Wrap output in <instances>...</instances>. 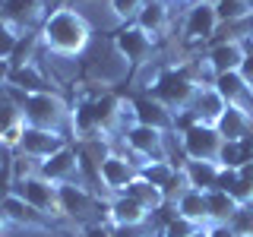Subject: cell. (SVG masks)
<instances>
[{
  "mask_svg": "<svg viewBox=\"0 0 253 237\" xmlns=\"http://www.w3.org/2000/svg\"><path fill=\"white\" fill-rule=\"evenodd\" d=\"M38 35H42V44L51 54H57V57H76V54H83L89 47L92 26L73 6H57L54 13L44 16Z\"/></svg>",
  "mask_w": 253,
  "mask_h": 237,
  "instance_id": "cell-1",
  "label": "cell"
},
{
  "mask_svg": "<svg viewBox=\"0 0 253 237\" xmlns=\"http://www.w3.org/2000/svg\"><path fill=\"white\" fill-rule=\"evenodd\" d=\"M6 89H10V98L19 105L22 120L29 126L63 133V123H67V117H70V105L63 101L60 92H32V95H26V92L13 89V85H6Z\"/></svg>",
  "mask_w": 253,
  "mask_h": 237,
  "instance_id": "cell-2",
  "label": "cell"
},
{
  "mask_svg": "<svg viewBox=\"0 0 253 237\" xmlns=\"http://www.w3.org/2000/svg\"><path fill=\"white\" fill-rule=\"evenodd\" d=\"M196 92H200V85H196V79L190 76L187 63H180V67H165L162 76H158V82L152 85V98H158L168 111H187L190 101L196 98Z\"/></svg>",
  "mask_w": 253,
  "mask_h": 237,
  "instance_id": "cell-3",
  "label": "cell"
},
{
  "mask_svg": "<svg viewBox=\"0 0 253 237\" xmlns=\"http://www.w3.org/2000/svg\"><path fill=\"white\" fill-rule=\"evenodd\" d=\"M168 136L171 133L152 130V126H142V123H133L124 130V142L130 149V158H139V168L146 161H171Z\"/></svg>",
  "mask_w": 253,
  "mask_h": 237,
  "instance_id": "cell-4",
  "label": "cell"
},
{
  "mask_svg": "<svg viewBox=\"0 0 253 237\" xmlns=\"http://www.w3.org/2000/svg\"><path fill=\"white\" fill-rule=\"evenodd\" d=\"M13 193H19L22 199H26L35 212H42L44 218L63 215V212H60V190H57V184L44 180L42 174H19Z\"/></svg>",
  "mask_w": 253,
  "mask_h": 237,
  "instance_id": "cell-5",
  "label": "cell"
},
{
  "mask_svg": "<svg viewBox=\"0 0 253 237\" xmlns=\"http://www.w3.org/2000/svg\"><path fill=\"white\" fill-rule=\"evenodd\" d=\"M221 142L225 139L212 123H196L187 133H180V152L187 161H218Z\"/></svg>",
  "mask_w": 253,
  "mask_h": 237,
  "instance_id": "cell-6",
  "label": "cell"
},
{
  "mask_svg": "<svg viewBox=\"0 0 253 237\" xmlns=\"http://www.w3.org/2000/svg\"><path fill=\"white\" fill-rule=\"evenodd\" d=\"M114 47L130 67H142V63H149V57L155 51V38L149 32H142L136 22H130L114 35Z\"/></svg>",
  "mask_w": 253,
  "mask_h": 237,
  "instance_id": "cell-7",
  "label": "cell"
},
{
  "mask_svg": "<svg viewBox=\"0 0 253 237\" xmlns=\"http://www.w3.org/2000/svg\"><path fill=\"white\" fill-rule=\"evenodd\" d=\"M221 19H218V10L212 0H200L187 10V19H184V38L190 44H200V41H209L212 35L218 32Z\"/></svg>",
  "mask_w": 253,
  "mask_h": 237,
  "instance_id": "cell-8",
  "label": "cell"
},
{
  "mask_svg": "<svg viewBox=\"0 0 253 237\" xmlns=\"http://www.w3.org/2000/svg\"><path fill=\"white\" fill-rule=\"evenodd\" d=\"M63 146H67V136H63V133L42 130V126H29L26 123L16 152H22L26 158H32V161H44V158H51L54 152H60Z\"/></svg>",
  "mask_w": 253,
  "mask_h": 237,
  "instance_id": "cell-9",
  "label": "cell"
},
{
  "mask_svg": "<svg viewBox=\"0 0 253 237\" xmlns=\"http://www.w3.org/2000/svg\"><path fill=\"white\" fill-rule=\"evenodd\" d=\"M139 177V164L133 161L130 155H117L111 152L98 168V184H105L111 193H124L133 180Z\"/></svg>",
  "mask_w": 253,
  "mask_h": 237,
  "instance_id": "cell-10",
  "label": "cell"
},
{
  "mask_svg": "<svg viewBox=\"0 0 253 237\" xmlns=\"http://www.w3.org/2000/svg\"><path fill=\"white\" fill-rule=\"evenodd\" d=\"M79 152L76 149H70V146H63L60 152H54L51 158H44V161H38V171L35 174H42L44 180H51V184H73V180L79 177Z\"/></svg>",
  "mask_w": 253,
  "mask_h": 237,
  "instance_id": "cell-11",
  "label": "cell"
},
{
  "mask_svg": "<svg viewBox=\"0 0 253 237\" xmlns=\"http://www.w3.org/2000/svg\"><path fill=\"white\" fill-rule=\"evenodd\" d=\"M130 108H133V120L136 123L162 130V133H174V111H168L158 98H152V95H136V98H130Z\"/></svg>",
  "mask_w": 253,
  "mask_h": 237,
  "instance_id": "cell-12",
  "label": "cell"
},
{
  "mask_svg": "<svg viewBox=\"0 0 253 237\" xmlns=\"http://www.w3.org/2000/svg\"><path fill=\"white\" fill-rule=\"evenodd\" d=\"M206 60H209V67L215 70V76H221V73H241L244 60H247V44H244V41H234V38L218 41V44L209 47Z\"/></svg>",
  "mask_w": 253,
  "mask_h": 237,
  "instance_id": "cell-13",
  "label": "cell"
},
{
  "mask_svg": "<svg viewBox=\"0 0 253 237\" xmlns=\"http://www.w3.org/2000/svg\"><path fill=\"white\" fill-rule=\"evenodd\" d=\"M215 92L225 98V105L253 114V85L244 79V73H221V76H215Z\"/></svg>",
  "mask_w": 253,
  "mask_h": 237,
  "instance_id": "cell-14",
  "label": "cell"
},
{
  "mask_svg": "<svg viewBox=\"0 0 253 237\" xmlns=\"http://www.w3.org/2000/svg\"><path fill=\"white\" fill-rule=\"evenodd\" d=\"M60 212L67 218H89L95 209V196L83 184H60Z\"/></svg>",
  "mask_w": 253,
  "mask_h": 237,
  "instance_id": "cell-15",
  "label": "cell"
},
{
  "mask_svg": "<svg viewBox=\"0 0 253 237\" xmlns=\"http://www.w3.org/2000/svg\"><path fill=\"white\" fill-rule=\"evenodd\" d=\"M152 218V212L142 209L136 199H130L126 193H121L117 199L108 202V221L111 228H124V225H146Z\"/></svg>",
  "mask_w": 253,
  "mask_h": 237,
  "instance_id": "cell-16",
  "label": "cell"
},
{
  "mask_svg": "<svg viewBox=\"0 0 253 237\" xmlns=\"http://www.w3.org/2000/svg\"><path fill=\"white\" fill-rule=\"evenodd\" d=\"M22 130H26V120H22V111L13 98L0 101V146L3 149H19Z\"/></svg>",
  "mask_w": 253,
  "mask_h": 237,
  "instance_id": "cell-17",
  "label": "cell"
},
{
  "mask_svg": "<svg viewBox=\"0 0 253 237\" xmlns=\"http://www.w3.org/2000/svg\"><path fill=\"white\" fill-rule=\"evenodd\" d=\"M215 130L221 133V139H225V142H241V139L253 136V114H247V111L228 105L225 114L218 117Z\"/></svg>",
  "mask_w": 253,
  "mask_h": 237,
  "instance_id": "cell-18",
  "label": "cell"
},
{
  "mask_svg": "<svg viewBox=\"0 0 253 237\" xmlns=\"http://www.w3.org/2000/svg\"><path fill=\"white\" fill-rule=\"evenodd\" d=\"M174 215L190 218V221H200V225H209V205H206V190H180L174 196Z\"/></svg>",
  "mask_w": 253,
  "mask_h": 237,
  "instance_id": "cell-19",
  "label": "cell"
},
{
  "mask_svg": "<svg viewBox=\"0 0 253 237\" xmlns=\"http://www.w3.org/2000/svg\"><path fill=\"white\" fill-rule=\"evenodd\" d=\"M225 98L215 92V85H203L200 92H196V98L190 101V108L187 111H193L196 117H200V123H212L215 126L218 123V117L225 114Z\"/></svg>",
  "mask_w": 253,
  "mask_h": 237,
  "instance_id": "cell-20",
  "label": "cell"
},
{
  "mask_svg": "<svg viewBox=\"0 0 253 237\" xmlns=\"http://www.w3.org/2000/svg\"><path fill=\"white\" fill-rule=\"evenodd\" d=\"M0 205H3L6 218L16 221V225H26V228H44V231L51 228V221H47V218L42 215V212H35V209H32V205H29L26 199H22L19 193H10V196H6V199L0 202Z\"/></svg>",
  "mask_w": 253,
  "mask_h": 237,
  "instance_id": "cell-21",
  "label": "cell"
},
{
  "mask_svg": "<svg viewBox=\"0 0 253 237\" xmlns=\"http://www.w3.org/2000/svg\"><path fill=\"white\" fill-rule=\"evenodd\" d=\"M180 171H184V180L187 187L193 190H215L218 184V174H221V164L218 161H184L180 164Z\"/></svg>",
  "mask_w": 253,
  "mask_h": 237,
  "instance_id": "cell-22",
  "label": "cell"
},
{
  "mask_svg": "<svg viewBox=\"0 0 253 237\" xmlns=\"http://www.w3.org/2000/svg\"><path fill=\"white\" fill-rule=\"evenodd\" d=\"M168 22H171V13H168V3H165V0H152V3H146L139 10V16H136V26L142 32H149L152 38H162L165 29H168Z\"/></svg>",
  "mask_w": 253,
  "mask_h": 237,
  "instance_id": "cell-23",
  "label": "cell"
},
{
  "mask_svg": "<svg viewBox=\"0 0 253 237\" xmlns=\"http://www.w3.org/2000/svg\"><path fill=\"white\" fill-rule=\"evenodd\" d=\"M124 193L130 196V199H136L142 209H149L152 215H155V212H162V209H165V202H168L165 190H162V187H155V184H149L146 177H136L130 187L124 190Z\"/></svg>",
  "mask_w": 253,
  "mask_h": 237,
  "instance_id": "cell-24",
  "label": "cell"
},
{
  "mask_svg": "<svg viewBox=\"0 0 253 237\" xmlns=\"http://www.w3.org/2000/svg\"><path fill=\"white\" fill-rule=\"evenodd\" d=\"M6 85H13V89H19V92H54L51 89V82L44 79V73L35 67V63H26V67H13V73L10 79H6Z\"/></svg>",
  "mask_w": 253,
  "mask_h": 237,
  "instance_id": "cell-25",
  "label": "cell"
},
{
  "mask_svg": "<svg viewBox=\"0 0 253 237\" xmlns=\"http://www.w3.org/2000/svg\"><path fill=\"white\" fill-rule=\"evenodd\" d=\"M44 13V0H0V16L10 19L13 26H26V22L38 19Z\"/></svg>",
  "mask_w": 253,
  "mask_h": 237,
  "instance_id": "cell-26",
  "label": "cell"
},
{
  "mask_svg": "<svg viewBox=\"0 0 253 237\" xmlns=\"http://www.w3.org/2000/svg\"><path fill=\"white\" fill-rule=\"evenodd\" d=\"M206 205H209V225H228L231 215L241 209V202L225 190H209L206 193Z\"/></svg>",
  "mask_w": 253,
  "mask_h": 237,
  "instance_id": "cell-27",
  "label": "cell"
},
{
  "mask_svg": "<svg viewBox=\"0 0 253 237\" xmlns=\"http://www.w3.org/2000/svg\"><path fill=\"white\" fill-rule=\"evenodd\" d=\"M73 130L79 136H95L98 133V117H95V95H83L73 108Z\"/></svg>",
  "mask_w": 253,
  "mask_h": 237,
  "instance_id": "cell-28",
  "label": "cell"
},
{
  "mask_svg": "<svg viewBox=\"0 0 253 237\" xmlns=\"http://www.w3.org/2000/svg\"><path fill=\"white\" fill-rule=\"evenodd\" d=\"M209 225H200V221H190V218H180V215H171L162 228V237H193V234H203Z\"/></svg>",
  "mask_w": 253,
  "mask_h": 237,
  "instance_id": "cell-29",
  "label": "cell"
},
{
  "mask_svg": "<svg viewBox=\"0 0 253 237\" xmlns=\"http://www.w3.org/2000/svg\"><path fill=\"white\" fill-rule=\"evenodd\" d=\"M19 41H22L19 29H16L10 19H3V16H0V60H13Z\"/></svg>",
  "mask_w": 253,
  "mask_h": 237,
  "instance_id": "cell-30",
  "label": "cell"
},
{
  "mask_svg": "<svg viewBox=\"0 0 253 237\" xmlns=\"http://www.w3.org/2000/svg\"><path fill=\"white\" fill-rule=\"evenodd\" d=\"M228 228L234 231V237H253V202L241 205L228 221Z\"/></svg>",
  "mask_w": 253,
  "mask_h": 237,
  "instance_id": "cell-31",
  "label": "cell"
},
{
  "mask_svg": "<svg viewBox=\"0 0 253 237\" xmlns=\"http://www.w3.org/2000/svg\"><path fill=\"white\" fill-rule=\"evenodd\" d=\"M142 6H146V0H111V10H114V16L124 22V26L136 22V16H139Z\"/></svg>",
  "mask_w": 253,
  "mask_h": 237,
  "instance_id": "cell-32",
  "label": "cell"
},
{
  "mask_svg": "<svg viewBox=\"0 0 253 237\" xmlns=\"http://www.w3.org/2000/svg\"><path fill=\"white\" fill-rule=\"evenodd\" d=\"M13 174H16L13 158H3V164H0V202L16 190V177H13Z\"/></svg>",
  "mask_w": 253,
  "mask_h": 237,
  "instance_id": "cell-33",
  "label": "cell"
},
{
  "mask_svg": "<svg viewBox=\"0 0 253 237\" xmlns=\"http://www.w3.org/2000/svg\"><path fill=\"white\" fill-rule=\"evenodd\" d=\"M206 237H234V231L228 225H209L206 228Z\"/></svg>",
  "mask_w": 253,
  "mask_h": 237,
  "instance_id": "cell-34",
  "label": "cell"
},
{
  "mask_svg": "<svg viewBox=\"0 0 253 237\" xmlns=\"http://www.w3.org/2000/svg\"><path fill=\"white\" fill-rule=\"evenodd\" d=\"M85 237H111V228H101V225H89V228H85Z\"/></svg>",
  "mask_w": 253,
  "mask_h": 237,
  "instance_id": "cell-35",
  "label": "cell"
},
{
  "mask_svg": "<svg viewBox=\"0 0 253 237\" xmlns=\"http://www.w3.org/2000/svg\"><path fill=\"white\" fill-rule=\"evenodd\" d=\"M10 73H13V63H10V60H0V82H6V79H10Z\"/></svg>",
  "mask_w": 253,
  "mask_h": 237,
  "instance_id": "cell-36",
  "label": "cell"
},
{
  "mask_svg": "<svg viewBox=\"0 0 253 237\" xmlns=\"http://www.w3.org/2000/svg\"><path fill=\"white\" fill-rule=\"evenodd\" d=\"M10 225V218H6V212H3V205H0V231H3V228Z\"/></svg>",
  "mask_w": 253,
  "mask_h": 237,
  "instance_id": "cell-37",
  "label": "cell"
},
{
  "mask_svg": "<svg viewBox=\"0 0 253 237\" xmlns=\"http://www.w3.org/2000/svg\"><path fill=\"white\" fill-rule=\"evenodd\" d=\"M10 98V89H6V82H0V101H6Z\"/></svg>",
  "mask_w": 253,
  "mask_h": 237,
  "instance_id": "cell-38",
  "label": "cell"
},
{
  "mask_svg": "<svg viewBox=\"0 0 253 237\" xmlns=\"http://www.w3.org/2000/svg\"><path fill=\"white\" fill-rule=\"evenodd\" d=\"M247 3H250V13H253V0H247Z\"/></svg>",
  "mask_w": 253,
  "mask_h": 237,
  "instance_id": "cell-39",
  "label": "cell"
},
{
  "mask_svg": "<svg viewBox=\"0 0 253 237\" xmlns=\"http://www.w3.org/2000/svg\"><path fill=\"white\" fill-rule=\"evenodd\" d=\"M193 237H206V231H203V234H193Z\"/></svg>",
  "mask_w": 253,
  "mask_h": 237,
  "instance_id": "cell-40",
  "label": "cell"
},
{
  "mask_svg": "<svg viewBox=\"0 0 253 237\" xmlns=\"http://www.w3.org/2000/svg\"><path fill=\"white\" fill-rule=\"evenodd\" d=\"M250 161H253V152H250Z\"/></svg>",
  "mask_w": 253,
  "mask_h": 237,
  "instance_id": "cell-41",
  "label": "cell"
}]
</instances>
